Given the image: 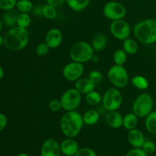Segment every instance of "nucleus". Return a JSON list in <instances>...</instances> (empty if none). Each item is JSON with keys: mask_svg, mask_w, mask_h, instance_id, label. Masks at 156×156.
<instances>
[{"mask_svg": "<svg viewBox=\"0 0 156 156\" xmlns=\"http://www.w3.org/2000/svg\"><path fill=\"white\" fill-rule=\"evenodd\" d=\"M30 40L27 28L15 26L11 27L4 35V46L13 51H18L25 48Z\"/></svg>", "mask_w": 156, "mask_h": 156, "instance_id": "f257e3e1", "label": "nucleus"}, {"mask_svg": "<svg viewBox=\"0 0 156 156\" xmlns=\"http://www.w3.org/2000/svg\"><path fill=\"white\" fill-rule=\"evenodd\" d=\"M60 129L67 138H75L82 131L83 125L82 115L77 111H66L60 120Z\"/></svg>", "mask_w": 156, "mask_h": 156, "instance_id": "f03ea898", "label": "nucleus"}, {"mask_svg": "<svg viewBox=\"0 0 156 156\" xmlns=\"http://www.w3.org/2000/svg\"><path fill=\"white\" fill-rule=\"evenodd\" d=\"M133 34L137 41L145 45L156 42V20L148 18L139 21L133 27Z\"/></svg>", "mask_w": 156, "mask_h": 156, "instance_id": "7ed1b4c3", "label": "nucleus"}, {"mask_svg": "<svg viewBox=\"0 0 156 156\" xmlns=\"http://www.w3.org/2000/svg\"><path fill=\"white\" fill-rule=\"evenodd\" d=\"M94 50L91 44L84 41L75 43L69 50V57L72 61L85 63L91 61Z\"/></svg>", "mask_w": 156, "mask_h": 156, "instance_id": "20e7f679", "label": "nucleus"}, {"mask_svg": "<svg viewBox=\"0 0 156 156\" xmlns=\"http://www.w3.org/2000/svg\"><path fill=\"white\" fill-rule=\"evenodd\" d=\"M153 98L149 93L143 92L139 94L133 104L132 112L140 118H146L152 111Z\"/></svg>", "mask_w": 156, "mask_h": 156, "instance_id": "39448f33", "label": "nucleus"}, {"mask_svg": "<svg viewBox=\"0 0 156 156\" xmlns=\"http://www.w3.org/2000/svg\"><path fill=\"white\" fill-rule=\"evenodd\" d=\"M108 79L117 88H125L129 83V75L123 66H112L108 72Z\"/></svg>", "mask_w": 156, "mask_h": 156, "instance_id": "423d86ee", "label": "nucleus"}, {"mask_svg": "<svg viewBox=\"0 0 156 156\" xmlns=\"http://www.w3.org/2000/svg\"><path fill=\"white\" fill-rule=\"evenodd\" d=\"M123 102L122 93L117 88H110L105 91L102 97V106L106 111H117Z\"/></svg>", "mask_w": 156, "mask_h": 156, "instance_id": "0eeeda50", "label": "nucleus"}, {"mask_svg": "<svg viewBox=\"0 0 156 156\" xmlns=\"http://www.w3.org/2000/svg\"><path fill=\"white\" fill-rule=\"evenodd\" d=\"M59 100L64 111H76L82 102V94L75 88H69L64 91Z\"/></svg>", "mask_w": 156, "mask_h": 156, "instance_id": "6e6552de", "label": "nucleus"}, {"mask_svg": "<svg viewBox=\"0 0 156 156\" xmlns=\"http://www.w3.org/2000/svg\"><path fill=\"white\" fill-rule=\"evenodd\" d=\"M103 14L107 19L111 21H116L124 18L126 15V9L125 6L120 2L110 1L104 6Z\"/></svg>", "mask_w": 156, "mask_h": 156, "instance_id": "1a4fd4ad", "label": "nucleus"}, {"mask_svg": "<svg viewBox=\"0 0 156 156\" xmlns=\"http://www.w3.org/2000/svg\"><path fill=\"white\" fill-rule=\"evenodd\" d=\"M110 31L116 39L123 41L130 35L131 28L127 21L120 19L111 21L110 24Z\"/></svg>", "mask_w": 156, "mask_h": 156, "instance_id": "9d476101", "label": "nucleus"}, {"mask_svg": "<svg viewBox=\"0 0 156 156\" xmlns=\"http://www.w3.org/2000/svg\"><path fill=\"white\" fill-rule=\"evenodd\" d=\"M85 72L83 63L72 61L62 69V76L69 82H76L80 79Z\"/></svg>", "mask_w": 156, "mask_h": 156, "instance_id": "9b49d317", "label": "nucleus"}, {"mask_svg": "<svg viewBox=\"0 0 156 156\" xmlns=\"http://www.w3.org/2000/svg\"><path fill=\"white\" fill-rule=\"evenodd\" d=\"M60 144L53 138L46 140L42 144L41 156H60Z\"/></svg>", "mask_w": 156, "mask_h": 156, "instance_id": "f8f14e48", "label": "nucleus"}, {"mask_svg": "<svg viewBox=\"0 0 156 156\" xmlns=\"http://www.w3.org/2000/svg\"><path fill=\"white\" fill-rule=\"evenodd\" d=\"M62 39L63 36L62 31L56 27H53L47 31L45 37V42L50 49H56L62 44Z\"/></svg>", "mask_w": 156, "mask_h": 156, "instance_id": "ddd939ff", "label": "nucleus"}, {"mask_svg": "<svg viewBox=\"0 0 156 156\" xmlns=\"http://www.w3.org/2000/svg\"><path fill=\"white\" fill-rule=\"evenodd\" d=\"M105 119L107 125L113 129H119L123 126V117L117 111H107Z\"/></svg>", "mask_w": 156, "mask_h": 156, "instance_id": "4468645a", "label": "nucleus"}, {"mask_svg": "<svg viewBox=\"0 0 156 156\" xmlns=\"http://www.w3.org/2000/svg\"><path fill=\"white\" fill-rule=\"evenodd\" d=\"M61 152L64 155L75 156L80 149L79 143L73 138H67L64 140L60 144Z\"/></svg>", "mask_w": 156, "mask_h": 156, "instance_id": "2eb2a0df", "label": "nucleus"}, {"mask_svg": "<svg viewBox=\"0 0 156 156\" xmlns=\"http://www.w3.org/2000/svg\"><path fill=\"white\" fill-rule=\"evenodd\" d=\"M127 140L133 148H142L146 142V139L142 131L136 128L129 130L127 133Z\"/></svg>", "mask_w": 156, "mask_h": 156, "instance_id": "dca6fc26", "label": "nucleus"}, {"mask_svg": "<svg viewBox=\"0 0 156 156\" xmlns=\"http://www.w3.org/2000/svg\"><path fill=\"white\" fill-rule=\"evenodd\" d=\"M95 85L89 79L88 77L87 78H82L81 77L80 79L76 81V84H75V88L81 94H86L90 91H93L95 88Z\"/></svg>", "mask_w": 156, "mask_h": 156, "instance_id": "f3484780", "label": "nucleus"}, {"mask_svg": "<svg viewBox=\"0 0 156 156\" xmlns=\"http://www.w3.org/2000/svg\"><path fill=\"white\" fill-rule=\"evenodd\" d=\"M83 117L84 123L88 126H92L95 125L100 119V114L97 110L90 109L87 111L86 112L82 115Z\"/></svg>", "mask_w": 156, "mask_h": 156, "instance_id": "a211bd4d", "label": "nucleus"}, {"mask_svg": "<svg viewBox=\"0 0 156 156\" xmlns=\"http://www.w3.org/2000/svg\"><path fill=\"white\" fill-rule=\"evenodd\" d=\"M108 40L104 34H97L91 41V46L94 51H101L106 47Z\"/></svg>", "mask_w": 156, "mask_h": 156, "instance_id": "6ab92c4d", "label": "nucleus"}, {"mask_svg": "<svg viewBox=\"0 0 156 156\" xmlns=\"http://www.w3.org/2000/svg\"><path fill=\"white\" fill-rule=\"evenodd\" d=\"M139 117L134 113H128L123 117V126L127 130H131L136 128L138 125Z\"/></svg>", "mask_w": 156, "mask_h": 156, "instance_id": "aec40b11", "label": "nucleus"}, {"mask_svg": "<svg viewBox=\"0 0 156 156\" xmlns=\"http://www.w3.org/2000/svg\"><path fill=\"white\" fill-rule=\"evenodd\" d=\"M18 13L14 9L6 11L3 16V23L9 27H13L17 26V19Z\"/></svg>", "mask_w": 156, "mask_h": 156, "instance_id": "412c9836", "label": "nucleus"}, {"mask_svg": "<svg viewBox=\"0 0 156 156\" xmlns=\"http://www.w3.org/2000/svg\"><path fill=\"white\" fill-rule=\"evenodd\" d=\"M145 126L149 133L156 136V111H152L146 117Z\"/></svg>", "mask_w": 156, "mask_h": 156, "instance_id": "4be33fe9", "label": "nucleus"}, {"mask_svg": "<svg viewBox=\"0 0 156 156\" xmlns=\"http://www.w3.org/2000/svg\"><path fill=\"white\" fill-rule=\"evenodd\" d=\"M123 49L128 55H134L139 50L138 43L132 38H126L123 41Z\"/></svg>", "mask_w": 156, "mask_h": 156, "instance_id": "5701e85b", "label": "nucleus"}, {"mask_svg": "<svg viewBox=\"0 0 156 156\" xmlns=\"http://www.w3.org/2000/svg\"><path fill=\"white\" fill-rule=\"evenodd\" d=\"M66 2L72 10L82 12L88 7L90 0H66Z\"/></svg>", "mask_w": 156, "mask_h": 156, "instance_id": "b1692460", "label": "nucleus"}, {"mask_svg": "<svg viewBox=\"0 0 156 156\" xmlns=\"http://www.w3.org/2000/svg\"><path fill=\"white\" fill-rule=\"evenodd\" d=\"M85 101L91 106H96L102 102V96L98 91L93 90L85 94Z\"/></svg>", "mask_w": 156, "mask_h": 156, "instance_id": "393cba45", "label": "nucleus"}, {"mask_svg": "<svg viewBox=\"0 0 156 156\" xmlns=\"http://www.w3.org/2000/svg\"><path fill=\"white\" fill-rule=\"evenodd\" d=\"M131 82H132L133 85L139 90L147 89L149 85L148 79L145 76H140V75L133 77Z\"/></svg>", "mask_w": 156, "mask_h": 156, "instance_id": "a878e982", "label": "nucleus"}, {"mask_svg": "<svg viewBox=\"0 0 156 156\" xmlns=\"http://www.w3.org/2000/svg\"><path fill=\"white\" fill-rule=\"evenodd\" d=\"M15 8L19 13H29L32 12L34 5L30 0H18Z\"/></svg>", "mask_w": 156, "mask_h": 156, "instance_id": "bb28decb", "label": "nucleus"}, {"mask_svg": "<svg viewBox=\"0 0 156 156\" xmlns=\"http://www.w3.org/2000/svg\"><path fill=\"white\" fill-rule=\"evenodd\" d=\"M127 53L123 50V49H118L114 52L113 55V60L114 64L119 66H123L127 60Z\"/></svg>", "mask_w": 156, "mask_h": 156, "instance_id": "cd10ccee", "label": "nucleus"}, {"mask_svg": "<svg viewBox=\"0 0 156 156\" xmlns=\"http://www.w3.org/2000/svg\"><path fill=\"white\" fill-rule=\"evenodd\" d=\"M57 12H56V8L51 5H44L43 6V17L47 19L53 20L56 18Z\"/></svg>", "mask_w": 156, "mask_h": 156, "instance_id": "c85d7f7f", "label": "nucleus"}, {"mask_svg": "<svg viewBox=\"0 0 156 156\" xmlns=\"http://www.w3.org/2000/svg\"><path fill=\"white\" fill-rule=\"evenodd\" d=\"M31 23V18L29 13H19L17 19V26L27 28Z\"/></svg>", "mask_w": 156, "mask_h": 156, "instance_id": "c756f323", "label": "nucleus"}, {"mask_svg": "<svg viewBox=\"0 0 156 156\" xmlns=\"http://www.w3.org/2000/svg\"><path fill=\"white\" fill-rule=\"evenodd\" d=\"M88 79L94 84V85H98L103 80V75L98 70H92L91 73L88 74Z\"/></svg>", "mask_w": 156, "mask_h": 156, "instance_id": "7c9ffc66", "label": "nucleus"}, {"mask_svg": "<svg viewBox=\"0 0 156 156\" xmlns=\"http://www.w3.org/2000/svg\"><path fill=\"white\" fill-rule=\"evenodd\" d=\"M18 0H0V9L4 11H9L15 8Z\"/></svg>", "mask_w": 156, "mask_h": 156, "instance_id": "2f4dec72", "label": "nucleus"}, {"mask_svg": "<svg viewBox=\"0 0 156 156\" xmlns=\"http://www.w3.org/2000/svg\"><path fill=\"white\" fill-rule=\"evenodd\" d=\"M142 149L144 150V152L146 153H147L148 155H151V154H153L154 152L156 151V145L155 143H153L152 141L150 140H146V142L143 144Z\"/></svg>", "mask_w": 156, "mask_h": 156, "instance_id": "473e14b6", "label": "nucleus"}, {"mask_svg": "<svg viewBox=\"0 0 156 156\" xmlns=\"http://www.w3.org/2000/svg\"><path fill=\"white\" fill-rule=\"evenodd\" d=\"M50 47L47 44V43H41V44H38L36 47V53L40 56H45L48 53V52L50 51Z\"/></svg>", "mask_w": 156, "mask_h": 156, "instance_id": "72a5a7b5", "label": "nucleus"}, {"mask_svg": "<svg viewBox=\"0 0 156 156\" xmlns=\"http://www.w3.org/2000/svg\"><path fill=\"white\" fill-rule=\"evenodd\" d=\"M49 108L52 112H58L60 111L62 108V105H61V101L59 99H52L50 102H49Z\"/></svg>", "mask_w": 156, "mask_h": 156, "instance_id": "f704fd0d", "label": "nucleus"}, {"mask_svg": "<svg viewBox=\"0 0 156 156\" xmlns=\"http://www.w3.org/2000/svg\"><path fill=\"white\" fill-rule=\"evenodd\" d=\"M75 156H98L96 152L91 148L85 147L79 149Z\"/></svg>", "mask_w": 156, "mask_h": 156, "instance_id": "c9c22d12", "label": "nucleus"}, {"mask_svg": "<svg viewBox=\"0 0 156 156\" xmlns=\"http://www.w3.org/2000/svg\"><path fill=\"white\" fill-rule=\"evenodd\" d=\"M126 156H148L142 148H134L127 152Z\"/></svg>", "mask_w": 156, "mask_h": 156, "instance_id": "e433bc0d", "label": "nucleus"}, {"mask_svg": "<svg viewBox=\"0 0 156 156\" xmlns=\"http://www.w3.org/2000/svg\"><path fill=\"white\" fill-rule=\"evenodd\" d=\"M43 6L41 5H37L36 6H34L33 9H32V12L33 15L37 16V18H41L43 17Z\"/></svg>", "mask_w": 156, "mask_h": 156, "instance_id": "4c0bfd02", "label": "nucleus"}, {"mask_svg": "<svg viewBox=\"0 0 156 156\" xmlns=\"http://www.w3.org/2000/svg\"><path fill=\"white\" fill-rule=\"evenodd\" d=\"M8 124V118L5 114L0 113V132L6 127Z\"/></svg>", "mask_w": 156, "mask_h": 156, "instance_id": "58836bf2", "label": "nucleus"}, {"mask_svg": "<svg viewBox=\"0 0 156 156\" xmlns=\"http://www.w3.org/2000/svg\"><path fill=\"white\" fill-rule=\"evenodd\" d=\"M47 4L51 5L54 7L58 8L62 6L66 2V0H46Z\"/></svg>", "mask_w": 156, "mask_h": 156, "instance_id": "ea45409f", "label": "nucleus"}, {"mask_svg": "<svg viewBox=\"0 0 156 156\" xmlns=\"http://www.w3.org/2000/svg\"><path fill=\"white\" fill-rule=\"evenodd\" d=\"M91 62H98L99 61V57L97 56V55L94 54V55H93L92 58H91Z\"/></svg>", "mask_w": 156, "mask_h": 156, "instance_id": "a19ab883", "label": "nucleus"}, {"mask_svg": "<svg viewBox=\"0 0 156 156\" xmlns=\"http://www.w3.org/2000/svg\"><path fill=\"white\" fill-rule=\"evenodd\" d=\"M4 74H5L4 69H3L2 67L0 66V80H1V79L3 78V76H4Z\"/></svg>", "mask_w": 156, "mask_h": 156, "instance_id": "79ce46f5", "label": "nucleus"}, {"mask_svg": "<svg viewBox=\"0 0 156 156\" xmlns=\"http://www.w3.org/2000/svg\"><path fill=\"white\" fill-rule=\"evenodd\" d=\"M4 45V36L0 34V47Z\"/></svg>", "mask_w": 156, "mask_h": 156, "instance_id": "37998d69", "label": "nucleus"}, {"mask_svg": "<svg viewBox=\"0 0 156 156\" xmlns=\"http://www.w3.org/2000/svg\"><path fill=\"white\" fill-rule=\"evenodd\" d=\"M2 27H3V23L2 21L0 20V32H1L2 30Z\"/></svg>", "mask_w": 156, "mask_h": 156, "instance_id": "c03bdc74", "label": "nucleus"}, {"mask_svg": "<svg viewBox=\"0 0 156 156\" xmlns=\"http://www.w3.org/2000/svg\"><path fill=\"white\" fill-rule=\"evenodd\" d=\"M17 156H29L28 155H27V154H26V153H24V152H22V153H20V154H18V155Z\"/></svg>", "mask_w": 156, "mask_h": 156, "instance_id": "a18cd8bd", "label": "nucleus"}, {"mask_svg": "<svg viewBox=\"0 0 156 156\" xmlns=\"http://www.w3.org/2000/svg\"><path fill=\"white\" fill-rule=\"evenodd\" d=\"M63 156H68V155H63Z\"/></svg>", "mask_w": 156, "mask_h": 156, "instance_id": "49530a36", "label": "nucleus"}]
</instances>
